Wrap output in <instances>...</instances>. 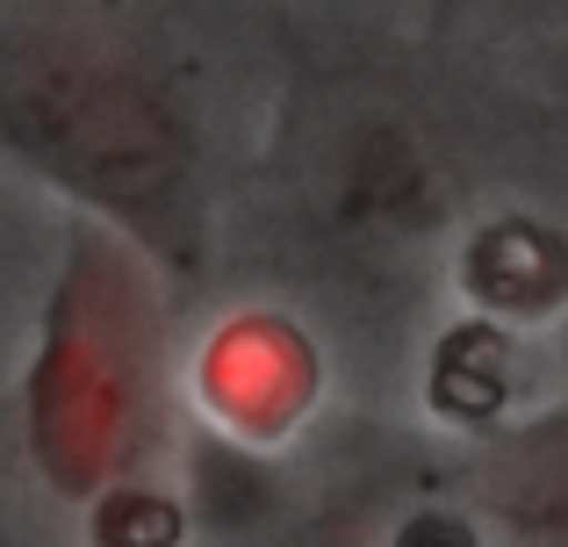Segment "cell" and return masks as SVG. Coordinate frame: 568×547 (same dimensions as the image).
<instances>
[{
  "label": "cell",
  "mask_w": 568,
  "mask_h": 547,
  "mask_svg": "<svg viewBox=\"0 0 568 547\" xmlns=\"http://www.w3.org/2000/svg\"><path fill=\"white\" fill-rule=\"evenodd\" d=\"M0 288H8V267H0Z\"/></svg>",
  "instance_id": "cell-8"
},
{
  "label": "cell",
  "mask_w": 568,
  "mask_h": 547,
  "mask_svg": "<svg viewBox=\"0 0 568 547\" xmlns=\"http://www.w3.org/2000/svg\"><path fill=\"white\" fill-rule=\"evenodd\" d=\"M460 505L483 519L489 547H568V411L489 433Z\"/></svg>",
  "instance_id": "cell-4"
},
{
  "label": "cell",
  "mask_w": 568,
  "mask_h": 547,
  "mask_svg": "<svg viewBox=\"0 0 568 547\" xmlns=\"http://www.w3.org/2000/svg\"><path fill=\"white\" fill-rule=\"evenodd\" d=\"M454 281L475 317L511 332L540 324L568 303V231H555L547 216H489L483 231H468Z\"/></svg>",
  "instance_id": "cell-5"
},
{
  "label": "cell",
  "mask_w": 568,
  "mask_h": 547,
  "mask_svg": "<svg viewBox=\"0 0 568 547\" xmlns=\"http://www.w3.org/2000/svg\"><path fill=\"white\" fill-rule=\"evenodd\" d=\"M432 404H439V418L454 411V418L483 425V433H504L511 425V404H518V338L511 324H460L454 338L439 346V361H432Z\"/></svg>",
  "instance_id": "cell-6"
},
{
  "label": "cell",
  "mask_w": 568,
  "mask_h": 547,
  "mask_svg": "<svg viewBox=\"0 0 568 547\" xmlns=\"http://www.w3.org/2000/svg\"><path fill=\"white\" fill-rule=\"evenodd\" d=\"M382 547H489V534L468 505H410L382 534Z\"/></svg>",
  "instance_id": "cell-7"
},
{
  "label": "cell",
  "mask_w": 568,
  "mask_h": 547,
  "mask_svg": "<svg viewBox=\"0 0 568 547\" xmlns=\"http://www.w3.org/2000/svg\"><path fill=\"white\" fill-rule=\"evenodd\" d=\"M0 159L138 245L159 274L209 260V159L173 80L80 8L0 14Z\"/></svg>",
  "instance_id": "cell-1"
},
{
  "label": "cell",
  "mask_w": 568,
  "mask_h": 547,
  "mask_svg": "<svg viewBox=\"0 0 568 547\" xmlns=\"http://www.w3.org/2000/svg\"><path fill=\"white\" fill-rule=\"evenodd\" d=\"M22 454L72 511L159 483L173 447V310L166 274L115 231L72 216L22 353Z\"/></svg>",
  "instance_id": "cell-2"
},
{
  "label": "cell",
  "mask_w": 568,
  "mask_h": 547,
  "mask_svg": "<svg viewBox=\"0 0 568 547\" xmlns=\"http://www.w3.org/2000/svg\"><path fill=\"white\" fill-rule=\"evenodd\" d=\"M324 396V353L281 310H231L194 353V404L237 447H281Z\"/></svg>",
  "instance_id": "cell-3"
}]
</instances>
